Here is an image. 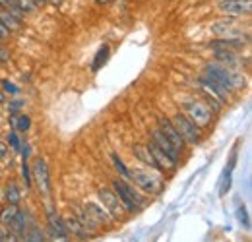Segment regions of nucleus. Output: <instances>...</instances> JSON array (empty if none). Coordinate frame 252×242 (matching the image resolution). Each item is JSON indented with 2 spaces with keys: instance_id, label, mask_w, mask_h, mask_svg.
Wrapping results in <instances>:
<instances>
[{
  "instance_id": "nucleus-13",
  "label": "nucleus",
  "mask_w": 252,
  "mask_h": 242,
  "mask_svg": "<svg viewBox=\"0 0 252 242\" xmlns=\"http://www.w3.org/2000/svg\"><path fill=\"white\" fill-rule=\"evenodd\" d=\"M152 142H156L159 148H161L163 151L167 153V155H169V157H171V159H173L175 163H179L181 151H179V150H177V148H175V146H173V144H171V142H169V140L165 138V134H163V132H161L159 128L152 132Z\"/></svg>"
},
{
  "instance_id": "nucleus-6",
  "label": "nucleus",
  "mask_w": 252,
  "mask_h": 242,
  "mask_svg": "<svg viewBox=\"0 0 252 242\" xmlns=\"http://www.w3.org/2000/svg\"><path fill=\"white\" fill-rule=\"evenodd\" d=\"M99 200H101V204H103V208L109 212V215L113 217V219H123L125 217V206H123V202L119 200V196L115 194V190H111V188H99Z\"/></svg>"
},
{
  "instance_id": "nucleus-33",
  "label": "nucleus",
  "mask_w": 252,
  "mask_h": 242,
  "mask_svg": "<svg viewBox=\"0 0 252 242\" xmlns=\"http://www.w3.org/2000/svg\"><path fill=\"white\" fill-rule=\"evenodd\" d=\"M6 155H8V148H6L4 142H0V159H4Z\"/></svg>"
},
{
  "instance_id": "nucleus-21",
  "label": "nucleus",
  "mask_w": 252,
  "mask_h": 242,
  "mask_svg": "<svg viewBox=\"0 0 252 242\" xmlns=\"http://www.w3.org/2000/svg\"><path fill=\"white\" fill-rule=\"evenodd\" d=\"M109 55H111V49H109V45H103L99 51H97V55H95L94 59V64H92V72H97L105 62L109 60Z\"/></svg>"
},
{
  "instance_id": "nucleus-39",
  "label": "nucleus",
  "mask_w": 252,
  "mask_h": 242,
  "mask_svg": "<svg viewBox=\"0 0 252 242\" xmlns=\"http://www.w3.org/2000/svg\"><path fill=\"white\" fill-rule=\"evenodd\" d=\"M0 10H2V6H0Z\"/></svg>"
},
{
  "instance_id": "nucleus-22",
  "label": "nucleus",
  "mask_w": 252,
  "mask_h": 242,
  "mask_svg": "<svg viewBox=\"0 0 252 242\" xmlns=\"http://www.w3.org/2000/svg\"><path fill=\"white\" fill-rule=\"evenodd\" d=\"M134 155H136V159H138L140 163H144V165L156 169V167H154V159H152V155H150L146 146H136V148H134Z\"/></svg>"
},
{
  "instance_id": "nucleus-4",
  "label": "nucleus",
  "mask_w": 252,
  "mask_h": 242,
  "mask_svg": "<svg viewBox=\"0 0 252 242\" xmlns=\"http://www.w3.org/2000/svg\"><path fill=\"white\" fill-rule=\"evenodd\" d=\"M113 190H115V194L119 196V200L123 202L126 212H130V213L138 212V210L146 204V198H144L142 194H138V192L125 181L115 179V181H113Z\"/></svg>"
},
{
  "instance_id": "nucleus-26",
  "label": "nucleus",
  "mask_w": 252,
  "mask_h": 242,
  "mask_svg": "<svg viewBox=\"0 0 252 242\" xmlns=\"http://www.w3.org/2000/svg\"><path fill=\"white\" fill-rule=\"evenodd\" d=\"M202 93H204V97H206V101H208V107L214 111V115H216V113H220V111H221V101H218L214 95H210L206 90L202 91Z\"/></svg>"
},
{
  "instance_id": "nucleus-23",
  "label": "nucleus",
  "mask_w": 252,
  "mask_h": 242,
  "mask_svg": "<svg viewBox=\"0 0 252 242\" xmlns=\"http://www.w3.org/2000/svg\"><path fill=\"white\" fill-rule=\"evenodd\" d=\"M22 239H26V241H45V233L37 225H32L30 229H26Z\"/></svg>"
},
{
  "instance_id": "nucleus-1",
  "label": "nucleus",
  "mask_w": 252,
  "mask_h": 242,
  "mask_svg": "<svg viewBox=\"0 0 252 242\" xmlns=\"http://www.w3.org/2000/svg\"><path fill=\"white\" fill-rule=\"evenodd\" d=\"M204 76L208 78V80H212V82H216L220 88L227 91V93H231L233 90H241V88H245V76L241 74V72H237V70H233V68H227V66H221V64H208L206 66V70H204Z\"/></svg>"
},
{
  "instance_id": "nucleus-12",
  "label": "nucleus",
  "mask_w": 252,
  "mask_h": 242,
  "mask_svg": "<svg viewBox=\"0 0 252 242\" xmlns=\"http://www.w3.org/2000/svg\"><path fill=\"white\" fill-rule=\"evenodd\" d=\"M212 31L220 37H229V39H243V28L235 20H221L212 26Z\"/></svg>"
},
{
  "instance_id": "nucleus-5",
  "label": "nucleus",
  "mask_w": 252,
  "mask_h": 242,
  "mask_svg": "<svg viewBox=\"0 0 252 242\" xmlns=\"http://www.w3.org/2000/svg\"><path fill=\"white\" fill-rule=\"evenodd\" d=\"M171 122L175 124V128L179 130V134L183 136V140H185L187 144L194 146V144H198V142L202 140L200 126H196V124L190 121L185 113H177V115L173 117V121H171Z\"/></svg>"
},
{
  "instance_id": "nucleus-8",
  "label": "nucleus",
  "mask_w": 252,
  "mask_h": 242,
  "mask_svg": "<svg viewBox=\"0 0 252 242\" xmlns=\"http://www.w3.org/2000/svg\"><path fill=\"white\" fill-rule=\"evenodd\" d=\"M158 126L159 130L165 134V138L179 150V151L183 153L185 151V148H187V142L183 140V136L179 134V130L175 128V124L169 121V119H165V117H158Z\"/></svg>"
},
{
  "instance_id": "nucleus-30",
  "label": "nucleus",
  "mask_w": 252,
  "mask_h": 242,
  "mask_svg": "<svg viewBox=\"0 0 252 242\" xmlns=\"http://www.w3.org/2000/svg\"><path fill=\"white\" fill-rule=\"evenodd\" d=\"M2 91H6V93H12V95H14V93H18V88H14V84H10L8 80H4V82H2Z\"/></svg>"
},
{
  "instance_id": "nucleus-28",
  "label": "nucleus",
  "mask_w": 252,
  "mask_h": 242,
  "mask_svg": "<svg viewBox=\"0 0 252 242\" xmlns=\"http://www.w3.org/2000/svg\"><path fill=\"white\" fill-rule=\"evenodd\" d=\"M8 140H10V146H12V150L14 151H20V140H18V134H16V130H12L10 132V136H8Z\"/></svg>"
},
{
  "instance_id": "nucleus-32",
  "label": "nucleus",
  "mask_w": 252,
  "mask_h": 242,
  "mask_svg": "<svg viewBox=\"0 0 252 242\" xmlns=\"http://www.w3.org/2000/svg\"><path fill=\"white\" fill-rule=\"evenodd\" d=\"M10 37V31L6 30L4 26H2V22H0V41H6Z\"/></svg>"
},
{
  "instance_id": "nucleus-7",
  "label": "nucleus",
  "mask_w": 252,
  "mask_h": 242,
  "mask_svg": "<svg viewBox=\"0 0 252 242\" xmlns=\"http://www.w3.org/2000/svg\"><path fill=\"white\" fill-rule=\"evenodd\" d=\"M32 181H35L39 192H41L43 196H51V179H49V169H47L45 159H37V161L33 163Z\"/></svg>"
},
{
  "instance_id": "nucleus-9",
  "label": "nucleus",
  "mask_w": 252,
  "mask_h": 242,
  "mask_svg": "<svg viewBox=\"0 0 252 242\" xmlns=\"http://www.w3.org/2000/svg\"><path fill=\"white\" fill-rule=\"evenodd\" d=\"M146 148H148V151H150V155H152V159H154V167H156L158 171L165 173V171H173V169L177 167V163H175L167 153L163 151L156 142L150 140V144H148Z\"/></svg>"
},
{
  "instance_id": "nucleus-3",
  "label": "nucleus",
  "mask_w": 252,
  "mask_h": 242,
  "mask_svg": "<svg viewBox=\"0 0 252 242\" xmlns=\"http://www.w3.org/2000/svg\"><path fill=\"white\" fill-rule=\"evenodd\" d=\"M183 113L200 128L210 126V122L214 121V111L204 101H200V99H187V101H183Z\"/></svg>"
},
{
  "instance_id": "nucleus-20",
  "label": "nucleus",
  "mask_w": 252,
  "mask_h": 242,
  "mask_svg": "<svg viewBox=\"0 0 252 242\" xmlns=\"http://www.w3.org/2000/svg\"><path fill=\"white\" fill-rule=\"evenodd\" d=\"M18 212H20V208H18L16 204H8L6 208H2V210H0V225L10 227V223L14 221V217H16Z\"/></svg>"
},
{
  "instance_id": "nucleus-24",
  "label": "nucleus",
  "mask_w": 252,
  "mask_h": 242,
  "mask_svg": "<svg viewBox=\"0 0 252 242\" xmlns=\"http://www.w3.org/2000/svg\"><path fill=\"white\" fill-rule=\"evenodd\" d=\"M113 165H115V169H117V171H119V173H121L125 179H128V181H130V171L126 169L125 163H123V159H121L117 153H113Z\"/></svg>"
},
{
  "instance_id": "nucleus-25",
  "label": "nucleus",
  "mask_w": 252,
  "mask_h": 242,
  "mask_svg": "<svg viewBox=\"0 0 252 242\" xmlns=\"http://www.w3.org/2000/svg\"><path fill=\"white\" fill-rule=\"evenodd\" d=\"M18 2V8L28 16V14H33L35 10H37V4L33 2V0H16Z\"/></svg>"
},
{
  "instance_id": "nucleus-37",
  "label": "nucleus",
  "mask_w": 252,
  "mask_h": 242,
  "mask_svg": "<svg viewBox=\"0 0 252 242\" xmlns=\"http://www.w3.org/2000/svg\"><path fill=\"white\" fill-rule=\"evenodd\" d=\"M0 179H2V167H0Z\"/></svg>"
},
{
  "instance_id": "nucleus-16",
  "label": "nucleus",
  "mask_w": 252,
  "mask_h": 242,
  "mask_svg": "<svg viewBox=\"0 0 252 242\" xmlns=\"http://www.w3.org/2000/svg\"><path fill=\"white\" fill-rule=\"evenodd\" d=\"M84 210L90 213L99 225H109V223H111V219H113L105 208H101V206H97V204H86V206H84Z\"/></svg>"
},
{
  "instance_id": "nucleus-19",
  "label": "nucleus",
  "mask_w": 252,
  "mask_h": 242,
  "mask_svg": "<svg viewBox=\"0 0 252 242\" xmlns=\"http://www.w3.org/2000/svg\"><path fill=\"white\" fill-rule=\"evenodd\" d=\"M4 200L8 204H16V206L22 202V192H20V188H18L16 182H8L6 184V188H4Z\"/></svg>"
},
{
  "instance_id": "nucleus-34",
  "label": "nucleus",
  "mask_w": 252,
  "mask_h": 242,
  "mask_svg": "<svg viewBox=\"0 0 252 242\" xmlns=\"http://www.w3.org/2000/svg\"><path fill=\"white\" fill-rule=\"evenodd\" d=\"M20 107H22V101H14V103L10 105V111H12V113H16Z\"/></svg>"
},
{
  "instance_id": "nucleus-38",
  "label": "nucleus",
  "mask_w": 252,
  "mask_h": 242,
  "mask_svg": "<svg viewBox=\"0 0 252 242\" xmlns=\"http://www.w3.org/2000/svg\"><path fill=\"white\" fill-rule=\"evenodd\" d=\"M0 210H2V206H0Z\"/></svg>"
},
{
  "instance_id": "nucleus-17",
  "label": "nucleus",
  "mask_w": 252,
  "mask_h": 242,
  "mask_svg": "<svg viewBox=\"0 0 252 242\" xmlns=\"http://www.w3.org/2000/svg\"><path fill=\"white\" fill-rule=\"evenodd\" d=\"M216 60H218V64L227 66V68H233L239 64L235 51H227V49H216Z\"/></svg>"
},
{
  "instance_id": "nucleus-18",
  "label": "nucleus",
  "mask_w": 252,
  "mask_h": 242,
  "mask_svg": "<svg viewBox=\"0 0 252 242\" xmlns=\"http://www.w3.org/2000/svg\"><path fill=\"white\" fill-rule=\"evenodd\" d=\"M0 22H2V26L10 31V33H14V31H18L22 28V22L16 16H12L8 10H4V8L0 10Z\"/></svg>"
},
{
  "instance_id": "nucleus-36",
  "label": "nucleus",
  "mask_w": 252,
  "mask_h": 242,
  "mask_svg": "<svg viewBox=\"0 0 252 242\" xmlns=\"http://www.w3.org/2000/svg\"><path fill=\"white\" fill-rule=\"evenodd\" d=\"M97 4H107V2H111V0H95Z\"/></svg>"
},
{
  "instance_id": "nucleus-27",
  "label": "nucleus",
  "mask_w": 252,
  "mask_h": 242,
  "mask_svg": "<svg viewBox=\"0 0 252 242\" xmlns=\"http://www.w3.org/2000/svg\"><path fill=\"white\" fill-rule=\"evenodd\" d=\"M16 126L20 128V132H28L30 126H32V121L28 115H20V122H16Z\"/></svg>"
},
{
  "instance_id": "nucleus-29",
  "label": "nucleus",
  "mask_w": 252,
  "mask_h": 242,
  "mask_svg": "<svg viewBox=\"0 0 252 242\" xmlns=\"http://www.w3.org/2000/svg\"><path fill=\"white\" fill-rule=\"evenodd\" d=\"M0 241H16V237L12 235V231L4 225H0Z\"/></svg>"
},
{
  "instance_id": "nucleus-14",
  "label": "nucleus",
  "mask_w": 252,
  "mask_h": 242,
  "mask_svg": "<svg viewBox=\"0 0 252 242\" xmlns=\"http://www.w3.org/2000/svg\"><path fill=\"white\" fill-rule=\"evenodd\" d=\"M64 225H66V231L68 233H72L74 237H80V239H88L92 233L82 225V221L76 217V215H70V217H66L64 219Z\"/></svg>"
},
{
  "instance_id": "nucleus-35",
  "label": "nucleus",
  "mask_w": 252,
  "mask_h": 242,
  "mask_svg": "<svg viewBox=\"0 0 252 242\" xmlns=\"http://www.w3.org/2000/svg\"><path fill=\"white\" fill-rule=\"evenodd\" d=\"M6 103V95H4V91L0 90V105H4Z\"/></svg>"
},
{
  "instance_id": "nucleus-11",
  "label": "nucleus",
  "mask_w": 252,
  "mask_h": 242,
  "mask_svg": "<svg viewBox=\"0 0 252 242\" xmlns=\"http://www.w3.org/2000/svg\"><path fill=\"white\" fill-rule=\"evenodd\" d=\"M47 223H49V235L57 239H68V231L64 225V219L57 213L53 206H47Z\"/></svg>"
},
{
  "instance_id": "nucleus-15",
  "label": "nucleus",
  "mask_w": 252,
  "mask_h": 242,
  "mask_svg": "<svg viewBox=\"0 0 252 242\" xmlns=\"http://www.w3.org/2000/svg\"><path fill=\"white\" fill-rule=\"evenodd\" d=\"M245 41L243 39H229V37H221V39H216L210 43V47L216 51V49H227V51H241L245 49Z\"/></svg>"
},
{
  "instance_id": "nucleus-10",
  "label": "nucleus",
  "mask_w": 252,
  "mask_h": 242,
  "mask_svg": "<svg viewBox=\"0 0 252 242\" xmlns=\"http://www.w3.org/2000/svg\"><path fill=\"white\" fill-rule=\"evenodd\" d=\"M218 8L227 16H249L252 10V0H220Z\"/></svg>"
},
{
  "instance_id": "nucleus-31",
  "label": "nucleus",
  "mask_w": 252,
  "mask_h": 242,
  "mask_svg": "<svg viewBox=\"0 0 252 242\" xmlns=\"http://www.w3.org/2000/svg\"><path fill=\"white\" fill-rule=\"evenodd\" d=\"M10 60V53H8V49H4V47H0V64H4V62Z\"/></svg>"
},
{
  "instance_id": "nucleus-2",
  "label": "nucleus",
  "mask_w": 252,
  "mask_h": 242,
  "mask_svg": "<svg viewBox=\"0 0 252 242\" xmlns=\"http://www.w3.org/2000/svg\"><path fill=\"white\" fill-rule=\"evenodd\" d=\"M130 181H134V184L146 192V194H159L165 186V182L161 179V175L156 171H150V169H132L130 171Z\"/></svg>"
}]
</instances>
